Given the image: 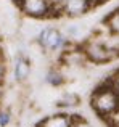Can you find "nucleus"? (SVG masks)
Masks as SVG:
<instances>
[{"label":"nucleus","instance_id":"f257e3e1","mask_svg":"<svg viewBox=\"0 0 119 127\" xmlns=\"http://www.w3.org/2000/svg\"><path fill=\"white\" fill-rule=\"evenodd\" d=\"M92 109L101 118H110L119 109V92L113 85L98 87L90 98Z\"/></svg>","mask_w":119,"mask_h":127},{"label":"nucleus","instance_id":"ddd939ff","mask_svg":"<svg viewBox=\"0 0 119 127\" xmlns=\"http://www.w3.org/2000/svg\"><path fill=\"white\" fill-rule=\"evenodd\" d=\"M71 127H92V124L89 121H85L84 118H81V116L72 114V124H71Z\"/></svg>","mask_w":119,"mask_h":127},{"label":"nucleus","instance_id":"20e7f679","mask_svg":"<svg viewBox=\"0 0 119 127\" xmlns=\"http://www.w3.org/2000/svg\"><path fill=\"white\" fill-rule=\"evenodd\" d=\"M37 43L45 52H63L68 47V39L57 28H44L37 34Z\"/></svg>","mask_w":119,"mask_h":127},{"label":"nucleus","instance_id":"7ed1b4c3","mask_svg":"<svg viewBox=\"0 0 119 127\" xmlns=\"http://www.w3.org/2000/svg\"><path fill=\"white\" fill-rule=\"evenodd\" d=\"M16 3L19 10L29 18H50L55 13V5L52 0H16Z\"/></svg>","mask_w":119,"mask_h":127},{"label":"nucleus","instance_id":"4468645a","mask_svg":"<svg viewBox=\"0 0 119 127\" xmlns=\"http://www.w3.org/2000/svg\"><path fill=\"white\" fill-rule=\"evenodd\" d=\"M5 76H6V66H5V60L0 55V84L5 82Z\"/></svg>","mask_w":119,"mask_h":127},{"label":"nucleus","instance_id":"1a4fd4ad","mask_svg":"<svg viewBox=\"0 0 119 127\" xmlns=\"http://www.w3.org/2000/svg\"><path fill=\"white\" fill-rule=\"evenodd\" d=\"M45 82L52 87H61L64 84V76H63L61 71H58V69H50V71L45 74Z\"/></svg>","mask_w":119,"mask_h":127},{"label":"nucleus","instance_id":"423d86ee","mask_svg":"<svg viewBox=\"0 0 119 127\" xmlns=\"http://www.w3.org/2000/svg\"><path fill=\"white\" fill-rule=\"evenodd\" d=\"M13 76L16 82H26L31 76V61L21 53L13 61Z\"/></svg>","mask_w":119,"mask_h":127},{"label":"nucleus","instance_id":"39448f33","mask_svg":"<svg viewBox=\"0 0 119 127\" xmlns=\"http://www.w3.org/2000/svg\"><path fill=\"white\" fill-rule=\"evenodd\" d=\"M93 5V0H63L58 8L61 15H66L69 18H77V16L85 15Z\"/></svg>","mask_w":119,"mask_h":127},{"label":"nucleus","instance_id":"f3484780","mask_svg":"<svg viewBox=\"0 0 119 127\" xmlns=\"http://www.w3.org/2000/svg\"><path fill=\"white\" fill-rule=\"evenodd\" d=\"M0 55H2V37H0Z\"/></svg>","mask_w":119,"mask_h":127},{"label":"nucleus","instance_id":"f03ea898","mask_svg":"<svg viewBox=\"0 0 119 127\" xmlns=\"http://www.w3.org/2000/svg\"><path fill=\"white\" fill-rule=\"evenodd\" d=\"M82 52L85 55V60L90 63H95V64L108 63L119 55V48H113V47L105 45L98 40H89L82 47Z\"/></svg>","mask_w":119,"mask_h":127},{"label":"nucleus","instance_id":"dca6fc26","mask_svg":"<svg viewBox=\"0 0 119 127\" xmlns=\"http://www.w3.org/2000/svg\"><path fill=\"white\" fill-rule=\"evenodd\" d=\"M2 95H3V84H0V98H2Z\"/></svg>","mask_w":119,"mask_h":127},{"label":"nucleus","instance_id":"a211bd4d","mask_svg":"<svg viewBox=\"0 0 119 127\" xmlns=\"http://www.w3.org/2000/svg\"><path fill=\"white\" fill-rule=\"evenodd\" d=\"M118 45H119V40H118Z\"/></svg>","mask_w":119,"mask_h":127},{"label":"nucleus","instance_id":"9b49d317","mask_svg":"<svg viewBox=\"0 0 119 127\" xmlns=\"http://www.w3.org/2000/svg\"><path fill=\"white\" fill-rule=\"evenodd\" d=\"M108 28L113 34H119V11L113 13V15L108 18Z\"/></svg>","mask_w":119,"mask_h":127},{"label":"nucleus","instance_id":"6ab92c4d","mask_svg":"<svg viewBox=\"0 0 119 127\" xmlns=\"http://www.w3.org/2000/svg\"><path fill=\"white\" fill-rule=\"evenodd\" d=\"M98 2H101V0H98Z\"/></svg>","mask_w":119,"mask_h":127},{"label":"nucleus","instance_id":"2eb2a0df","mask_svg":"<svg viewBox=\"0 0 119 127\" xmlns=\"http://www.w3.org/2000/svg\"><path fill=\"white\" fill-rule=\"evenodd\" d=\"M111 85H113L114 89H116L118 92H119V71L116 72V76H114V77L111 79Z\"/></svg>","mask_w":119,"mask_h":127},{"label":"nucleus","instance_id":"6e6552de","mask_svg":"<svg viewBox=\"0 0 119 127\" xmlns=\"http://www.w3.org/2000/svg\"><path fill=\"white\" fill-rule=\"evenodd\" d=\"M61 61L68 66H79L82 63H85V55L81 48H76V50H68L64 48L63 50V55H61Z\"/></svg>","mask_w":119,"mask_h":127},{"label":"nucleus","instance_id":"0eeeda50","mask_svg":"<svg viewBox=\"0 0 119 127\" xmlns=\"http://www.w3.org/2000/svg\"><path fill=\"white\" fill-rule=\"evenodd\" d=\"M72 124V114L66 113H57L44 118L35 127H71Z\"/></svg>","mask_w":119,"mask_h":127},{"label":"nucleus","instance_id":"f8f14e48","mask_svg":"<svg viewBox=\"0 0 119 127\" xmlns=\"http://www.w3.org/2000/svg\"><path fill=\"white\" fill-rule=\"evenodd\" d=\"M11 113L8 111V109H0V127H8L11 124Z\"/></svg>","mask_w":119,"mask_h":127},{"label":"nucleus","instance_id":"9d476101","mask_svg":"<svg viewBox=\"0 0 119 127\" xmlns=\"http://www.w3.org/2000/svg\"><path fill=\"white\" fill-rule=\"evenodd\" d=\"M79 96L76 93H64L61 98L58 100V106L60 108H74L79 105Z\"/></svg>","mask_w":119,"mask_h":127}]
</instances>
